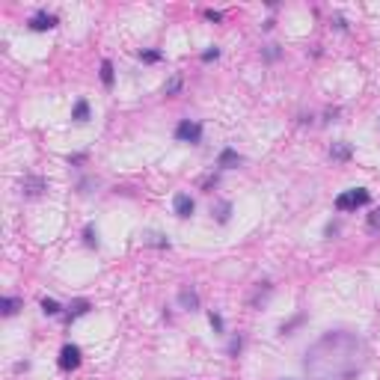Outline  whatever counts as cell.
I'll list each match as a JSON object with an SVG mask.
<instances>
[{"mask_svg":"<svg viewBox=\"0 0 380 380\" xmlns=\"http://www.w3.org/2000/svg\"><path fill=\"white\" fill-rule=\"evenodd\" d=\"M77 365H80V348L77 345H63V351H60V368L71 371Z\"/></svg>","mask_w":380,"mask_h":380,"instance_id":"4","label":"cell"},{"mask_svg":"<svg viewBox=\"0 0 380 380\" xmlns=\"http://www.w3.org/2000/svg\"><path fill=\"white\" fill-rule=\"evenodd\" d=\"M101 83H104V87H113V63L110 60L101 63Z\"/></svg>","mask_w":380,"mask_h":380,"instance_id":"12","label":"cell"},{"mask_svg":"<svg viewBox=\"0 0 380 380\" xmlns=\"http://www.w3.org/2000/svg\"><path fill=\"white\" fill-rule=\"evenodd\" d=\"M179 90H181V77H179V74H176V77H173V80L166 83V90H163V92H166V95H176V92H179Z\"/></svg>","mask_w":380,"mask_h":380,"instance_id":"18","label":"cell"},{"mask_svg":"<svg viewBox=\"0 0 380 380\" xmlns=\"http://www.w3.org/2000/svg\"><path fill=\"white\" fill-rule=\"evenodd\" d=\"M173 208H176V214H179V217H184V220H187V217L193 214V208H196V205H193V199H190L187 193H176Z\"/></svg>","mask_w":380,"mask_h":380,"instance_id":"6","label":"cell"},{"mask_svg":"<svg viewBox=\"0 0 380 380\" xmlns=\"http://www.w3.org/2000/svg\"><path fill=\"white\" fill-rule=\"evenodd\" d=\"M71 119H74V122H87V119H90V104H87L83 98H80V101L74 104V110H71Z\"/></svg>","mask_w":380,"mask_h":380,"instance_id":"9","label":"cell"},{"mask_svg":"<svg viewBox=\"0 0 380 380\" xmlns=\"http://www.w3.org/2000/svg\"><path fill=\"white\" fill-rule=\"evenodd\" d=\"M241 160H244V157L238 155L235 149H223V152H220V157H217V166H223V170H235Z\"/></svg>","mask_w":380,"mask_h":380,"instance_id":"7","label":"cell"},{"mask_svg":"<svg viewBox=\"0 0 380 380\" xmlns=\"http://www.w3.org/2000/svg\"><path fill=\"white\" fill-rule=\"evenodd\" d=\"M208 321H211V327H214V333H223V318L217 312H208Z\"/></svg>","mask_w":380,"mask_h":380,"instance_id":"16","label":"cell"},{"mask_svg":"<svg viewBox=\"0 0 380 380\" xmlns=\"http://www.w3.org/2000/svg\"><path fill=\"white\" fill-rule=\"evenodd\" d=\"M83 241H87L90 246L98 244V238H95V229H92V226H87V229H83Z\"/></svg>","mask_w":380,"mask_h":380,"instance_id":"19","label":"cell"},{"mask_svg":"<svg viewBox=\"0 0 380 380\" xmlns=\"http://www.w3.org/2000/svg\"><path fill=\"white\" fill-rule=\"evenodd\" d=\"M368 226H371V229H377V226H380V208H377V211H371V217H368Z\"/></svg>","mask_w":380,"mask_h":380,"instance_id":"22","label":"cell"},{"mask_svg":"<svg viewBox=\"0 0 380 380\" xmlns=\"http://www.w3.org/2000/svg\"><path fill=\"white\" fill-rule=\"evenodd\" d=\"M279 57V51H276V45H268V60H276Z\"/></svg>","mask_w":380,"mask_h":380,"instance_id":"23","label":"cell"},{"mask_svg":"<svg viewBox=\"0 0 380 380\" xmlns=\"http://www.w3.org/2000/svg\"><path fill=\"white\" fill-rule=\"evenodd\" d=\"M60 309H63V306H60L57 300H51V297L42 300V312H45V315H60Z\"/></svg>","mask_w":380,"mask_h":380,"instance_id":"14","label":"cell"},{"mask_svg":"<svg viewBox=\"0 0 380 380\" xmlns=\"http://www.w3.org/2000/svg\"><path fill=\"white\" fill-rule=\"evenodd\" d=\"M51 27H57V15H51V12H36L33 18H30V30H36V33H42V30H51Z\"/></svg>","mask_w":380,"mask_h":380,"instance_id":"5","label":"cell"},{"mask_svg":"<svg viewBox=\"0 0 380 380\" xmlns=\"http://www.w3.org/2000/svg\"><path fill=\"white\" fill-rule=\"evenodd\" d=\"M229 211H232V205H229V202H223V205L217 208V220H220V223H229Z\"/></svg>","mask_w":380,"mask_h":380,"instance_id":"17","label":"cell"},{"mask_svg":"<svg viewBox=\"0 0 380 380\" xmlns=\"http://www.w3.org/2000/svg\"><path fill=\"white\" fill-rule=\"evenodd\" d=\"M176 140H181V143H199L202 140V125L199 122H190V119H181L179 125H176Z\"/></svg>","mask_w":380,"mask_h":380,"instance_id":"3","label":"cell"},{"mask_svg":"<svg viewBox=\"0 0 380 380\" xmlns=\"http://www.w3.org/2000/svg\"><path fill=\"white\" fill-rule=\"evenodd\" d=\"M217 57H220V51H217V48H211V51H205V54H202V60H205V63H211V60H217Z\"/></svg>","mask_w":380,"mask_h":380,"instance_id":"21","label":"cell"},{"mask_svg":"<svg viewBox=\"0 0 380 380\" xmlns=\"http://www.w3.org/2000/svg\"><path fill=\"white\" fill-rule=\"evenodd\" d=\"M90 312V300H74L71 306H68V318H80V315Z\"/></svg>","mask_w":380,"mask_h":380,"instance_id":"10","label":"cell"},{"mask_svg":"<svg viewBox=\"0 0 380 380\" xmlns=\"http://www.w3.org/2000/svg\"><path fill=\"white\" fill-rule=\"evenodd\" d=\"M39 187H42V181H39V179L27 181V196H36V193H39Z\"/></svg>","mask_w":380,"mask_h":380,"instance_id":"20","label":"cell"},{"mask_svg":"<svg viewBox=\"0 0 380 380\" xmlns=\"http://www.w3.org/2000/svg\"><path fill=\"white\" fill-rule=\"evenodd\" d=\"M179 303L181 306H184V309H190V312H193V309H196V306H199V297H196V294H193V291H181L179 294Z\"/></svg>","mask_w":380,"mask_h":380,"instance_id":"8","label":"cell"},{"mask_svg":"<svg viewBox=\"0 0 380 380\" xmlns=\"http://www.w3.org/2000/svg\"><path fill=\"white\" fill-rule=\"evenodd\" d=\"M140 60L143 63H157V60H163V54L160 51H140Z\"/></svg>","mask_w":380,"mask_h":380,"instance_id":"15","label":"cell"},{"mask_svg":"<svg viewBox=\"0 0 380 380\" xmlns=\"http://www.w3.org/2000/svg\"><path fill=\"white\" fill-rule=\"evenodd\" d=\"M365 362H368L365 342L345 330L324 333L306 351V359H303L312 380H357Z\"/></svg>","mask_w":380,"mask_h":380,"instance_id":"1","label":"cell"},{"mask_svg":"<svg viewBox=\"0 0 380 380\" xmlns=\"http://www.w3.org/2000/svg\"><path fill=\"white\" fill-rule=\"evenodd\" d=\"M330 155H333V160H348V157H351V146H345V143H333Z\"/></svg>","mask_w":380,"mask_h":380,"instance_id":"11","label":"cell"},{"mask_svg":"<svg viewBox=\"0 0 380 380\" xmlns=\"http://www.w3.org/2000/svg\"><path fill=\"white\" fill-rule=\"evenodd\" d=\"M0 306H3V315H15L21 303H18L15 297H3V300H0Z\"/></svg>","mask_w":380,"mask_h":380,"instance_id":"13","label":"cell"},{"mask_svg":"<svg viewBox=\"0 0 380 380\" xmlns=\"http://www.w3.org/2000/svg\"><path fill=\"white\" fill-rule=\"evenodd\" d=\"M368 202H371V193L365 187H354V190H345L335 196V211H357Z\"/></svg>","mask_w":380,"mask_h":380,"instance_id":"2","label":"cell"},{"mask_svg":"<svg viewBox=\"0 0 380 380\" xmlns=\"http://www.w3.org/2000/svg\"><path fill=\"white\" fill-rule=\"evenodd\" d=\"M205 15H208V18H211V21H220V18H223V15H220V12H214V9H208V12H205Z\"/></svg>","mask_w":380,"mask_h":380,"instance_id":"24","label":"cell"}]
</instances>
